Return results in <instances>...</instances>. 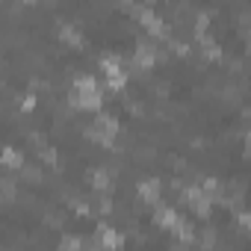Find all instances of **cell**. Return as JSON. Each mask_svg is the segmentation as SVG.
Returning a JSON list of instances; mask_svg holds the SVG:
<instances>
[{
  "label": "cell",
  "instance_id": "cell-19",
  "mask_svg": "<svg viewBox=\"0 0 251 251\" xmlns=\"http://www.w3.org/2000/svg\"><path fill=\"white\" fill-rule=\"evenodd\" d=\"M27 180H39V169H21Z\"/></svg>",
  "mask_w": 251,
  "mask_h": 251
},
{
  "label": "cell",
  "instance_id": "cell-7",
  "mask_svg": "<svg viewBox=\"0 0 251 251\" xmlns=\"http://www.w3.org/2000/svg\"><path fill=\"white\" fill-rule=\"evenodd\" d=\"M139 198L157 207V204H160V180H154V177L142 180V183H139Z\"/></svg>",
  "mask_w": 251,
  "mask_h": 251
},
{
  "label": "cell",
  "instance_id": "cell-21",
  "mask_svg": "<svg viewBox=\"0 0 251 251\" xmlns=\"http://www.w3.org/2000/svg\"><path fill=\"white\" fill-rule=\"evenodd\" d=\"M42 160H45V163H53V160H56V151H50V148H48V151L42 154Z\"/></svg>",
  "mask_w": 251,
  "mask_h": 251
},
{
  "label": "cell",
  "instance_id": "cell-13",
  "mask_svg": "<svg viewBox=\"0 0 251 251\" xmlns=\"http://www.w3.org/2000/svg\"><path fill=\"white\" fill-rule=\"evenodd\" d=\"M198 42H201V48H204V53H207L210 59H219V56H222V48H219L207 33H204V36H198Z\"/></svg>",
  "mask_w": 251,
  "mask_h": 251
},
{
  "label": "cell",
  "instance_id": "cell-4",
  "mask_svg": "<svg viewBox=\"0 0 251 251\" xmlns=\"http://www.w3.org/2000/svg\"><path fill=\"white\" fill-rule=\"evenodd\" d=\"M0 166L3 169H12V172H21L24 169V154L12 145H6L3 151H0Z\"/></svg>",
  "mask_w": 251,
  "mask_h": 251
},
{
  "label": "cell",
  "instance_id": "cell-15",
  "mask_svg": "<svg viewBox=\"0 0 251 251\" xmlns=\"http://www.w3.org/2000/svg\"><path fill=\"white\" fill-rule=\"evenodd\" d=\"M145 30H148L154 39H166V36H169V24H166L163 18H157V21H154L151 27H145Z\"/></svg>",
  "mask_w": 251,
  "mask_h": 251
},
{
  "label": "cell",
  "instance_id": "cell-3",
  "mask_svg": "<svg viewBox=\"0 0 251 251\" xmlns=\"http://www.w3.org/2000/svg\"><path fill=\"white\" fill-rule=\"evenodd\" d=\"M98 245H100V248H106V251H118V248L124 245V236H121L115 227L100 225V227H98Z\"/></svg>",
  "mask_w": 251,
  "mask_h": 251
},
{
  "label": "cell",
  "instance_id": "cell-18",
  "mask_svg": "<svg viewBox=\"0 0 251 251\" xmlns=\"http://www.w3.org/2000/svg\"><path fill=\"white\" fill-rule=\"evenodd\" d=\"M127 86V74H115V77H106V89L109 92H121Z\"/></svg>",
  "mask_w": 251,
  "mask_h": 251
},
{
  "label": "cell",
  "instance_id": "cell-12",
  "mask_svg": "<svg viewBox=\"0 0 251 251\" xmlns=\"http://www.w3.org/2000/svg\"><path fill=\"white\" fill-rule=\"evenodd\" d=\"M92 186H95L98 192H109V189H112L109 172H103V169H95V172H92Z\"/></svg>",
  "mask_w": 251,
  "mask_h": 251
},
{
  "label": "cell",
  "instance_id": "cell-10",
  "mask_svg": "<svg viewBox=\"0 0 251 251\" xmlns=\"http://www.w3.org/2000/svg\"><path fill=\"white\" fill-rule=\"evenodd\" d=\"M100 71H103L106 77H115V74H124V71H121V59H118L115 53H106V56H100Z\"/></svg>",
  "mask_w": 251,
  "mask_h": 251
},
{
  "label": "cell",
  "instance_id": "cell-1",
  "mask_svg": "<svg viewBox=\"0 0 251 251\" xmlns=\"http://www.w3.org/2000/svg\"><path fill=\"white\" fill-rule=\"evenodd\" d=\"M115 133H118V118L115 115H98V121H95V127H89V139H95L98 145H109L112 139H115Z\"/></svg>",
  "mask_w": 251,
  "mask_h": 251
},
{
  "label": "cell",
  "instance_id": "cell-20",
  "mask_svg": "<svg viewBox=\"0 0 251 251\" xmlns=\"http://www.w3.org/2000/svg\"><path fill=\"white\" fill-rule=\"evenodd\" d=\"M21 106H24V109H33V106H36V98H33V95H27V98H24V103H21Z\"/></svg>",
  "mask_w": 251,
  "mask_h": 251
},
{
  "label": "cell",
  "instance_id": "cell-9",
  "mask_svg": "<svg viewBox=\"0 0 251 251\" xmlns=\"http://www.w3.org/2000/svg\"><path fill=\"white\" fill-rule=\"evenodd\" d=\"M74 92L77 95H89V92H100V89H98V80L92 74H80V77H74Z\"/></svg>",
  "mask_w": 251,
  "mask_h": 251
},
{
  "label": "cell",
  "instance_id": "cell-6",
  "mask_svg": "<svg viewBox=\"0 0 251 251\" xmlns=\"http://www.w3.org/2000/svg\"><path fill=\"white\" fill-rule=\"evenodd\" d=\"M71 103L80 106V109H100L103 95H100V92H89V95H77V92H71Z\"/></svg>",
  "mask_w": 251,
  "mask_h": 251
},
{
  "label": "cell",
  "instance_id": "cell-8",
  "mask_svg": "<svg viewBox=\"0 0 251 251\" xmlns=\"http://www.w3.org/2000/svg\"><path fill=\"white\" fill-rule=\"evenodd\" d=\"M180 219V213L175 210V207H163V204H157V225L160 227H169L172 230V225Z\"/></svg>",
  "mask_w": 251,
  "mask_h": 251
},
{
  "label": "cell",
  "instance_id": "cell-5",
  "mask_svg": "<svg viewBox=\"0 0 251 251\" xmlns=\"http://www.w3.org/2000/svg\"><path fill=\"white\" fill-rule=\"evenodd\" d=\"M133 65H139V68H154V65H157V50H154L148 42H142V45L136 48V53H133Z\"/></svg>",
  "mask_w": 251,
  "mask_h": 251
},
{
  "label": "cell",
  "instance_id": "cell-16",
  "mask_svg": "<svg viewBox=\"0 0 251 251\" xmlns=\"http://www.w3.org/2000/svg\"><path fill=\"white\" fill-rule=\"evenodd\" d=\"M59 36H62V39H65V42H71V45H74V48H80V45H83V36H80V33H77V30H74V27H68V24H65V27H62V30H59Z\"/></svg>",
  "mask_w": 251,
  "mask_h": 251
},
{
  "label": "cell",
  "instance_id": "cell-17",
  "mask_svg": "<svg viewBox=\"0 0 251 251\" xmlns=\"http://www.w3.org/2000/svg\"><path fill=\"white\" fill-rule=\"evenodd\" d=\"M59 251H83V242H80V236H62V242H59Z\"/></svg>",
  "mask_w": 251,
  "mask_h": 251
},
{
  "label": "cell",
  "instance_id": "cell-11",
  "mask_svg": "<svg viewBox=\"0 0 251 251\" xmlns=\"http://www.w3.org/2000/svg\"><path fill=\"white\" fill-rule=\"evenodd\" d=\"M172 233H175L180 242H192V239H195V230H192V225H189L186 219H177V222L172 225Z\"/></svg>",
  "mask_w": 251,
  "mask_h": 251
},
{
  "label": "cell",
  "instance_id": "cell-14",
  "mask_svg": "<svg viewBox=\"0 0 251 251\" xmlns=\"http://www.w3.org/2000/svg\"><path fill=\"white\" fill-rule=\"evenodd\" d=\"M201 192L213 201V198H219V195H222V183H219V180H213V177H204V180H201Z\"/></svg>",
  "mask_w": 251,
  "mask_h": 251
},
{
  "label": "cell",
  "instance_id": "cell-2",
  "mask_svg": "<svg viewBox=\"0 0 251 251\" xmlns=\"http://www.w3.org/2000/svg\"><path fill=\"white\" fill-rule=\"evenodd\" d=\"M183 201H186V204L201 216V219H207V216H210V210H213V201L201 192V186H186V189H183Z\"/></svg>",
  "mask_w": 251,
  "mask_h": 251
}]
</instances>
